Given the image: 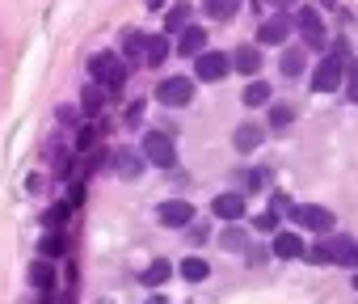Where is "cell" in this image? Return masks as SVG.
I'll return each instance as SVG.
<instances>
[{
  "label": "cell",
  "mask_w": 358,
  "mask_h": 304,
  "mask_svg": "<svg viewBox=\"0 0 358 304\" xmlns=\"http://www.w3.org/2000/svg\"><path fill=\"white\" fill-rule=\"evenodd\" d=\"M345 43H337V51H329L316 68H312V93H337L345 85Z\"/></svg>",
  "instance_id": "1"
},
{
  "label": "cell",
  "mask_w": 358,
  "mask_h": 304,
  "mask_svg": "<svg viewBox=\"0 0 358 304\" xmlns=\"http://www.w3.org/2000/svg\"><path fill=\"white\" fill-rule=\"evenodd\" d=\"M303 258H312V262H337V266H350V270H358V241L354 237H324V245H316V249H308Z\"/></svg>",
  "instance_id": "2"
},
{
  "label": "cell",
  "mask_w": 358,
  "mask_h": 304,
  "mask_svg": "<svg viewBox=\"0 0 358 304\" xmlns=\"http://www.w3.org/2000/svg\"><path fill=\"white\" fill-rule=\"evenodd\" d=\"M89 68H93V81H97L106 93H114V89H122V85H127V64H122L114 51L93 55V60H89Z\"/></svg>",
  "instance_id": "3"
},
{
  "label": "cell",
  "mask_w": 358,
  "mask_h": 304,
  "mask_svg": "<svg viewBox=\"0 0 358 304\" xmlns=\"http://www.w3.org/2000/svg\"><path fill=\"white\" fill-rule=\"evenodd\" d=\"M291 216H295L308 233H316V237L337 233V216H333L329 207H320V203H299V207H291Z\"/></svg>",
  "instance_id": "4"
},
{
  "label": "cell",
  "mask_w": 358,
  "mask_h": 304,
  "mask_svg": "<svg viewBox=\"0 0 358 304\" xmlns=\"http://www.w3.org/2000/svg\"><path fill=\"white\" fill-rule=\"evenodd\" d=\"M156 102H160V106H173V110L190 106V102H194V81H190V76H164V81L156 85Z\"/></svg>",
  "instance_id": "5"
},
{
  "label": "cell",
  "mask_w": 358,
  "mask_h": 304,
  "mask_svg": "<svg viewBox=\"0 0 358 304\" xmlns=\"http://www.w3.org/2000/svg\"><path fill=\"white\" fill-rule=\"evenodd\" d=\"M143 161L169 170V165L177 161V144H173V135H164V131H148V135H143Z\"/></svg>",
  "instance_id": "6"
},
{
  "label": "cell",
  "mask_w": 358,
  "mask_h": 304,
  "mask_svg": "<svg viewBox=\"0 0 358 304\" xmlns=\"http://www.w3.org/2000/svg\"><path fill=\"white\" fill-rule=\"evenodd\" d=\"M295 26H299V34H303V47H308V51H320V47L329 43V34H324V26H320V13H316V9H299V13H295Z\"/></svg>",
  "instance_id": "7"
},
{
  "label": "cell",
  "mask_w": 358,
  "mask_h": 304,
  "mask_svg": "<svg viewBox=\"0 0 358 304\" xmlns=\"http://www.w3.org/2000/svg\"><path fill=\"white\" fill-rule=\"evenodd\" d=\"M228 72H232V60H228V55H220V51H203V55L194 60V76H199V81H207V85L224 81Z\"/></svg>",
  "instance_id": "8"
},
{
  "label": "cell",
  "mask_w": 358,
  "mask_h": 304,
  "mask_svg": "<svg viewBox=\"0 0 358 304\" xmlns=\"http://www.w3.org/2000/svg\"><path fill=\"white\" fill-rule=\"evenodd\" d=\"M160 224H169V228H190L194 224V203H182V199L160 203Z\"/></svg>",
  "instance_id": "9"
},
{
  "label": "cell",
  "mask_w": 358,
  "mask_h": 304,
  "mask_svg": "<svg viewBox=\"0 0 358 304\" xmlns=\"http://www.w3.org/2000/svg\"><path fill=\"white\" fill-rule=\"evenodd\" d=\"M291 34V22L287 18H266L262 30H257V47H282Z\"/></svg>",
  "instance_id": "10"
},
{
  "label": "cell",
  "mask_w": 358,
  "mask_h": 304,
  "mask_svg": "<svg viewBox=\"0 0 358 304\" xmlns=\"http://www.w3.org/2000/svg\"><path fill=\"white\" fill-rule=\"evenodd\" d=\"M270 249H274V258H282V262H291V258H303V254H308V245H303V237H299V233H274Z\"/></svg>",
  "instance_id": "11"
},
{
  "label": "cell",
  "mask_w": 358,
  "mask_h": 304,
  "mask_svg": "<svg viewBox=\"0 0 358 304\" xmlns=\"http://www.w3.org/2000/svg\"><path fill=\"white\" fill-rule=\"evenodd\" d=\"M211 207H215L220 220H232V224H236V220L245 216V195H241V191H224V195H215Z\"/></svg>",
  "instance_id": "12"
},
{
  "label": "cell",
  "mask_w": 358,
  "mask_h": 304,
  "mask_svg": "<svg viewBox=\"0 0 358 304\" xmlns=\"http://www.w3.org/2000/svg\"><path fill=\"white\" fill-rule=\"evenodd\" d=\"M228 60H232V68L241 76H257L262 72V47H236V55H228Z\"/></svg>",
  "instance_id": "13"
},
{
  "label": "cell",
  "mask_w": 358,
  "mask_h": 304,
  "mask_svg": "<svg viewBox=\"0 0 358 304\" xmlns=\"http://www.w3.org/2000/svg\"><path fill=\"white\" fill-rule=\"evenodd\" d=\"M114 165H118V178H139L143 174V152H131V148H118L114 152Z\"/></svg>",
  "instance_id": "14"
},
{
  "label": "cell",
  "mask_w": 358,
  "mask_h": 304,
  "mask_svg": "<svg viewBox=\"0 0 358 304\" xmlns=\"http://www.w3.org/2000/svg\"><path fill=\"white\" fill-rule=\"evenodd\" d=\"M169 60V34H148V43H143V64L148 68H160Z\"/></svg>",
  "instance_id": "15"
},
{
  "label": "cell",
  "mask_w": 358,
  "mask_h": 304,
  "mask_svg": "<svg viewBox=\"0 0 358 304\" xmlns=\"http://www.w3.org/2000/svg\"><path fill=\"white\" fill-rule=\"evenodd\" d=\"M177 51L190 55V60H199V55L207 51V34H203L199 26H186V30H182V43H177Z\"/></svg>",
  "instance_id": "16"
},
{
  "label": "cell",
  "mask_w": 358,
  "mask_h": 304,
  "mask_svg": "<svg viewBox=\"0 0 358 304\" xmlns=\"http://www.w3.org/2000/svg\"><path fill=\"white\" fill-rule=\"evenodd\" d=\"M262 139H266V131H262L257 123H245V127H236V135H232L236 152H253V148H257Z\"/></svg>",
  "instance_id": "17"
},
{
  "label": "cell",
  "mask_w": 358,
  "mask_h": 304,
  "mask_svg": "<svg viewBox=\"0 0 358 304\" xmlns=\"http://www.w3.org/2000/svg\"><path fill=\"white\" fill-rule=\"evenodd\" d=\"M169 275H173V266H169V258H156V262H148V270L139 275V283H143V287H160V283H164Z\"/></svg>",
  "instance_id": "18"
},
{
  "label": "cell",
  "mask_w": 358,
  "mask_h": 304,
  "mask_svg": "<svg viewBox=\"0 0 358 304\" xmlns=\"http://www.w3.org/2000/svg\"><path fill=\"white\" fill-rule=\"evenodd\" d=\"M203 9H207V18H215V22H228V18L241 13V0H203Z\"/></svg>",
  "instance_id": "19"
},
{
  "label": "cell",
  "mask_w": 358,
  "mask_h": 304,
  "mask_svg": "<svg viewBox=\"0 0 358 304\" xmlns=\"http://www.w3.org/2000/svg\"><path fill=\"white\" fill-rule=\"evenodd\" d=\"M278 68H282V76H291V81H295V76L303 72V43H299V47H287Z\"/></svg>",
  "instance_id": "20"
},
{
  "label": "cell",
  "mask_w": 358,
  "mask_h": 304,
  "mask_svg": "<svg viewBox=\"0 0 358 304\" xmlns=\"http://www.w3.org/2000/svg\"><path fill=\"white\" fill-rule=\"evenodd\" d=\"M186 22H190V5H173L169 18H164V34H182Z\"/></svg>",
  "instance_id": "21"
},
{
  "label": "cell",
  "mask_w": 358,
  "mask_h": 304,
  "mask_svg": "<svg viewBox=\"0 0 358 304\" xmlns=\"http://www.w3.org/2000/svg\"><path fill=\"white\" fill-rule=\"evenodd\" d=\"M38 249H43V258L51 262V258H59V254H68V237H64V233L55 228V233H47V237H43V245H38Z\"/></svg>",
  "instance_id": "22"
},
{
  "label": "cell",
  "mask_w": 358,
  "mask_h": 304,
  "mask_svg": "<svg viewBox=\"0 0 358 304\" xmlns=\"http://www.w3.org/2000/svg\"><path fill=\"white\" fill-rule=\"evenodd\" d=\"M30 283H34L38 291H47V287L55 283V270H51V262H47V258H38V262L30 266Z\"/></svg>",
  "instance_id": "23"
},
{
  "label": "cell",
  "mask_w": 358,
  "mask_h": 304,
  "mask_svg": "<svg viewBox=\"0 0 358 304\" xmlns=\"http://www.w3.org/2000/svg\"><path fill=\"white\" fill-rule=\"evenodd\" d=\"M143 43H148V34L127 30V34H122V55H127V60H143Z\"/></svg>",
  "instance_id": "24"
},
{
  "label": "cell",
  "mask_w": 358,
  "mask_h": 304,
  "mask_svg": "<svg viewBox=\"0 0 358 304\" xmlns=\"http://www.w3.org/2000/svg\"><path fill=\"white\" fill-rule=\"evenodd\" d=\"M241 102H245V106H270V85H266V81H249V89H245Z\"/></svg>",
  "instance_id": "25"
},
{
  "label": "cell",
  "mask_w": 358,
  "mask_h": 304,
  "mask_svg": "<svg viewBox=\"0 0 358 304\" xmlns=\"http://www.w3.org/2000/svg\"><path fill=\"white\" fill-rule=\"evenodd\" d=\"M177 270H182V275H186V279H190V283H203V279H207V275H211V266H207V262H203V258H186V262H182V266H177Z\"/></svg>",
  "instance_id": "26"
},
{
  "label": "cell",
  "mask_w": 358,
  "mask_h": 304,
  "mask_svg": "<svg viewBox=\"0 0 358 304\" xmlns=\"http://www.w3.org/2000/svg\"><path fill=\"white\" fill-rule=\"evenodd\" d=\"M68 212H72V203H55V207H47V212H43V228L55 233V228L68 220Z\"/></svg>",
  "instance_id": "27"
},
{
  "label": "cell",
  "mask_w": 358,
  "mask_h": 304,
  "mask_svg": "<svg viewBox=\"0 0 358 304\" xmlns=\"http://www.w3.org/2000/svg\"><path fill=\"white\" fill-rule=\"evenodd\" d=\"M291 123H295V106L274 102V106H270V127H291Z\"/></svg>",
  "instance_id": "28"
},
{
  "label": "cell",
  "mask_w": 358,
  "mask_h": 304,
  "mask_svg": "<svg viewBox=\"0 0 358 304\" xmlns=\"http://www.w3.org/2000/svg\"><path fill=\"white\" fill-rule=\"evenodd\" d=\"M220 245H224L228 254H236V249H245V233L232 224V228H224V233H220Z\"/></svg>",
  "instance_id": "29"
},
{
  "label": "cell",
  "mask_w": 358,
  "mask_h": 304,
  "mask_svg": "<svg viewBox=\"0 0 358 304\" xmlns=\"http://www.w3.org/2000/svg\"><path fill=\"white\" fill-rule=\"evenodd\" d=\"M106 106V89H97V85H89L85 89V114H97Z\"/></svg>",
  "instance_id": "30"
},
{
  "label": "cell",
  "mask_w": 358,
  "mask_h": 304,
  "mask_svg": "<svg viewBox=\"0 0 358 304\" xmlns=\"http://www.w3.org/2000/svg\"><path fill=\"white\" fill-rule=\"evenodd\" d=\"M345 93H350V102L358 106V60L345 68Z\"/></svg>",
  "instance_id": "31"
},
{
  "label": "cell",
  "mask_w": 358,
  "mask_h": 304,
  "mask_svg": "<svg viewBox=\"0 0 358 304\" xmlns=\"http://www.w3.org/2000/svg\"><path fill=\"white\" fill-rule=\"evenodd\" d=\"M278 228V212H266V216H257V233H274Z\"/></svg>",
  "instance_id": "32"
},
{
  "label": "cell",
  "mask_w": 358,
  "mask_h": 304,
  "mask_svg": "<svg viewBox=\"0 0 358 304\" xmlns=\"http://www.w3.org/2000/svg\"><path fill=\"white\" fill-rule=\"evenodd\" d=\"M262 182H266L262 170H249V174H245V191H262Z\"/></svg>",
  "instance_id": "33"
},
{
  "label": "cell",
  "mask_w": 358,
  "mask_h": 304,
  "mask_svg": "<svg viewBox=\"0 0 358 304\" xmlns=\"http://www.w3.org/2000/svg\"><path fill=\"white\" fill-rule=\"evenodd\" d=\"M262 5H266V9H291L295 0H262Z\"/></svg>",
  "instance_id": "34"
},
{
  "label": "cell",
  "mask_w": 358,
  "mask_h": 304,
  "mask_svg": "<svg viewBox=\"0 0 358 304\" xmlns=\"http://www.w3.org/2000/svg\"><path fill=\"white\" fill-rule=\"evenodd\" d=\"M148 304H169V300H164V296H152V300H148Z\"/></svg>",
  "instance_id": "35"
},
{
  "label": "cell",
  "mask_w": 358,
  "mask_h": 304,
  "mask_svg": "<svg viewBox=\"0 0 358 304\" xmlns=\"http://www.w3.org/2000/svg\"><path fill=\"white\" fill-rule=\"evenodd\" d=\"M148 5H152V9H160V5H164V0H148Z\"/></svg>",
  "instance_id": "36"
},
{
  "label": "cell",
  "mask_w": 358,
  "mask_h": 304,
  "mask_svg": "<svg viewBox=\"0 0 358 304\" xmlns=\"http://www.w3.org/2000/svg\"><path fill=\"white\" fill-rule=\"evenodd\" d=\"M354 287H358V270H354Z\"/></svg>",
  "instance_id": "37"
}]
</instances>
